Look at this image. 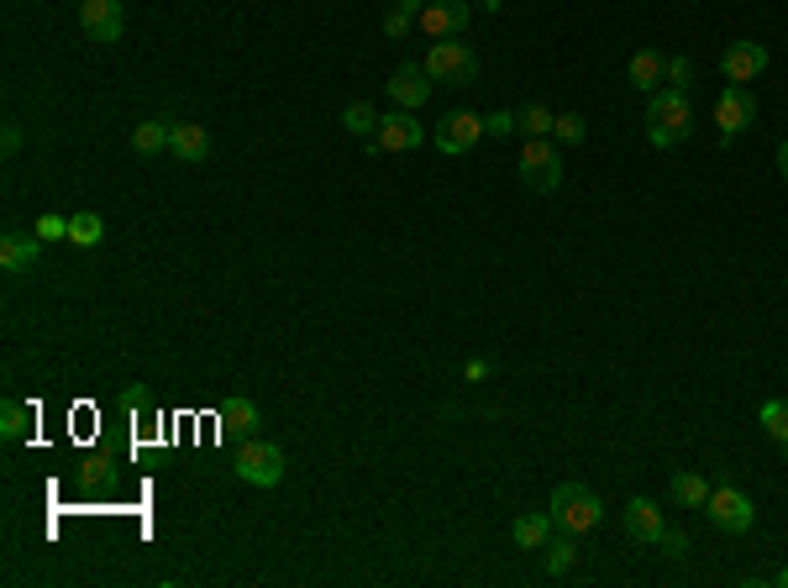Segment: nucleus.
<instances>
[{
  "instance_id": "20",
  "label": "nucleus",
  "mask_w": 788,
  "mask_h": 588,
  "mask_svg": "<svg viewBox=\"0 0 788 588\" xmlns=\"http://www.w3.org/2000/svg\"><path fill=\"white\" fill-rule=\"evenodd\" d=\"M552 531H557L552 510H547V515H521L515 525H510V536H515V546H521V552H542V546L552 542Z\"/></svg>"
},
{
  "instance_id": "10",
  "label": "nucleus",
  "mask_w": 788,
  "mask_h": 588,
  "mask_svg": "<svg viewBox=\"0 0 788 588\" xmlns=\"http://www.w3.org/2000/svg\"><path fill=\"white\" fill-rule=\"evenodd\" d=\"M79 32L90 43H121V32H126L121 0H79Z\"/></svg>"
},
{
  "instance_id": "25",
  "label": "nucleus",
  "mask_w": 788,
  "mask_h": 588,
  "mask_svg": "<svg viewBox=\"0 0 788 588\" xmlns=\"http://www.w3.org/2000/svg\"><path fill=\"white\" fill-rule=\"evenodd\" d=\"M342 126H347V137L374 142V132H379V111H374L368 100H353V106L342 111Z\"/></svg>"
},
{
  "instance_id": "28",
  "label": "nucleus",
  "mask_w": 788,
  "mask_h": 588,
  "mask_svg": "<svg viewBox=\"0 0 788 588\" xmlns=\"http://www.w3.org/2000/svg\"><path fill=\"white\" fill-rule=\"evenodd\" d=\"M100 236H106V221H100L96 211H74L69 215V242H79V247H96Z\"/></svg>"
},
{
  "instance_id": "40",
  "label": "nucleus",
  "mask_w": 788,
  "mask_h": 588,
  "mask_svg": "<svg viewBox=\"0 0 788 588\" xmlns=\"http://www.w3.org/2000/svg\"><path fill=\"white\" fill-rule=\"evenodd\" d=\"M478 5H484V11H500L504 0H478Z\"/></svg>"
},
{
  "instance_id": "15",
  "label": "nucleus",
  "mask_w": 788,
  "mask_h": 588,
  "mask_svg": "<svg viewBox=\"0 0 788 588\" xmlns=\"http://www.w3.org/2000/svg\"><path fill=\"white\" fill-rule=\"evenodd\" d=\"M763 69H767V47L763 43H731L725 53H720V74H725V85H752Z\"/></svg>"
},
{
  "instance_id": "2",
  "label": "nucleus",
  "mask_w": 788,
  "mask_h": 588,
  "mask_svg": "<svg viewBox=\"0 0 788 588\" xmlns=\"http://www.w3.org/2000/svg\"><path fill=\"white\" fill-rule=\"evenodd\" d=\"M552 520H557V531H568V536H589L599 520H604V504L589 484H557L552 489Z\"/></svg>"
},
{
  "instance_id": "34",
  "label": "nucleus",
  "mask_w": 788,
  "mask_h": 588,
  "mask_svg": "<svg viewBox=\"0 0 788 588\" xmlns=\"http://www.w3.org/2000/svg\"><path fill=\"white\" fill-rule=\"evenodd\" d=\"M668 85H673V90H689V85H693V58H684V53H678V58H668Z\"/></svg>"
},
{
  "instance_id": "9",
  "label": "nucleus",
  "mask_w": 788,
  "mask_h": 588,
  "mask_svg": "<svg viewBox=\"0 0 788 588\" xmlns=\"http://www.w3.org/2000/svg\"><path fill=\"white\" fill-rule=\"evenodd\" d=\"M426 142V126L415 121V111H389V117H379V132H374V147L379 153H415Z\"/></svg>"
},
{
  "instance_id": "13",
  "label": "nucleus",
  "mask_w": 788,
  "mask_h": 588,
  "mask_svg": "<svg viewBox=\"0 0 788 588\" xmlns=\"http://www.w3.org/2000/svg\"><path fill=\"white\" fill-rule=\"evenodd\" d=\"M621 525H625V536H631L636 546H657L663 542V504H657V499H646V495H636L621 510Z\"/></svg>"
},
{
  "instance_id": "16",
  "label": "nucleus",
  "mask_w": 788,
  "mask_h": 588,
  "mask_svg": "<svg viewBox=\"0 0 788 588\" xmlns=\"http://www.w3.org/2000/svg\"><path fill=\"white\" fill-rule=\"evenodd\" d=\"M215 421H221V436L226 442H247V436H258V404L247 400V395H232V400H221V410H215Z\"/></svg>"
},
{
  "instance_id": "29",
  "label": "nucleus",
  "mask_w": 788,
  "mask_h": 588,
  "mask_svg": "<svg viewBox=\"0 0 788 588\" xmlns=\"http://www.w3.org/2000/svg\"><path fill=\"white\" fill-rule=\"evenodd\" d=\"M584 132H589V121L578 117V111H568V117H557V121H552V137H557V142H568V147H574V142H584Z\"/></svg>"
},
{
  "instance_id": "41",
  "label": "nucleus",
  "mask_w": 788,
  "mask_h": 588,
  "mask_svg": "<svg viewBox=\"0 0 788 588\" xmlns=\"http://www.w3.org/2000/svg\"><path fill=\"white\" fill-rule=\"evenodd\" d=\"M778 588H788V567H784V573H778Z\"/></svg>"
},
{
  "instance_id": "32",
  "label": "nucleus",
  "mask_w": 788,
  "mask_h": 588,
  "mask_svg": "<svg viewBox=\"0 0 788 588\" xmlns=\"http://www.w3.org/2000/svg\"><path fill=\"white\" fill-rule=\"evenodd\" d=\"M663 557H673V563H684V557H689V536H684V531H673V525H663Z\"/></svg>"
},
{
  "instance_id": "36",
  "label": "nucleus",
  "mask_w": 788,
  "mask_h": 588,
  "mask_svg": "<svg viewBox=\"0 0 788 588\" xmlns=\"http://www.w3.org/2000/svg\"><path fill=\"white\" fill-rule=\"evenodd\" d=\"M0 147H5V153H16V147H22V126H16L11 117H5V132H0Z\"/></svg>"
},
{
  "instance_id": "27",
  "label": "nucleus",
  "mask_w": 788,
  "mask_h": 588,
  "mask_svg": "<svg viewBox=\"0 0 788 588\" xmlns=\"http://www.w3.org/2000/svg\"><path fill=\"white\" fill-rule=\"evenodd\" d=\"M552 111L547 106H542V100H531V106H521V111H515V126H521L525 137H552Z\"/></svg>"
},
{
  "instance_id": "19",
  "label": "nucleus",
  "mask_w": 788,
  "mask_h": 588,
  "mask_svg": "<svg viewBox=\"0 0 788 588\" xmlns=\"http://www.w3.org/2000/svg\"><path fill=\"white\" fill-rule=\"evenodd\" d=\"M625 79H631L642 95H657L663 90V79H668V58H663L657 47H636L631 64H625Z\"/></svg>"
},
{
  "instance_id": "21",
  "label": "nucleus",
  "mask_w": 788,
  "mask_h": 588,
  "mask_svg": "<svg viewBox=\"0 0 788 588\" xmlns=\"http://www.w3.org/2000/svg\"><path fill=\"white\" fill-rule=\"evenodd\" d=\"M668 499L678 504V510H704V499H710V484H704L699 473L678 468V473H673V484H668Z\"/></svg>"
},
{
  "instance_id": "14",
  "label": "nucleus",
  "mask_w": 788,
  "mask_h": 588,
  "mask_svg": "<svg viewBox=\"0 0 788 588\" xmlns=\"http://www.w3.org/2000/svg\"><path fill=\"white\" fill-rule=\"evenodd\" d=\"M121 489V468L111 452H90L85 463H79V495L85 499H111Z\"/></svg>"
},
{
  "instance_id": "17",
  "label": "nucleus",
  "mask_w": 788,
  "mask_h": 588,
  "mask_svg": "<svg viewBox=\"0 0 788 588\" xmlns=\"http://www.w3.org/2000/svg\"><path fill=\"white\" fill-rule=\"evenodd\" d=\"M37 258H43V236L32 232H16V226H11V232L0 236V268H5V274H26V268H37Z\"/></svg>"
},
{
  "instance_id": "11",
  "label": "nucleus",
  "mask_w": 788,
  "mask_h": 588,
  "mask_svg": "<svg viewBox=\"0 0 788 588\" xmlns=\"http://www.w3.org/2000/svg\"><path fill=\"white\" fill-rule=\"evenodd\" d=\"M436 90V79L426 74V64H400V69L389 74V100L400 106V111H421Z\"/></svg>"
},
{
  "instance_id": "30",
  "label": "nucleus",
  "mask_w": 788,
  "mask_h": 588,
  "mask_svg": "<svg viewBox=\"0 0 788 588\" xmlns=\"http://www.w3.org/2000/svg\"><path fill=\"white\" fill-rule=\"evenodd\" d=\"M515 132H521V126H515V111H489V117H484V137H515Z\"/></svg>"
},
{
  "instance_id": "23",
  "label": "nucleus",
  "mask_w": 788,
  "mask_h": 588,
  "mask_svg": "<svg viewBox=\"0 0 788 588\" xmlns=\"http://www.w3.org/2000/svg\"><path fill=\"white\" fill-rule=\"evenodd\" d=\"M0 436H5V442H26V436H32V404H22V400L0 404Z\"/></svg>"
},
{
  "instance_id": "24",
  "label": "nucleus",
  "mask_w": 788,
  "mask_h": 588,
  "mask_svg": "<svg viewBox=\"0 0 788 588\" xmlns=\"http://www.w3.org/2000/svg\"><path fill=\"white\" fill-rule=\"evenodd\" d=\"M757 421H763L767 442H773V447L788 457V400H767L763 410H757Z\"/></svg>"
},
{
  "instance_id": "3",
  "label": "nucleus",
  "mask_w": 788,
  "mask_h": 588,
  "mask_svg": "<svg viewBox=\"0 0 788 588\" xmlns=\"http://www.w3.org/2000/svg\"><path fill=\"white\" fill-rule=\"evenodd\" d=\"M237 478L242 484H253V489H274V484H285V447L279 442H263V436H247L237 442Z\"/></svg>"
},
{
  "instance_id": "5",
  "label": "nucleus",
  "mask_w": 788,
  "mask_h": 588,
  "mask_svg": "<svg viewBox=\"0 0 788 588\" xmlns=\"http://www.w3.org/2000/svg\"><path fill=\"white\" fill-rule=\"evenodd\" d=\"M704 515H710V525H715L720 536H746L752 520H757V510H752V499L741 495L736 484H710Z\"/></svg>"
},
{
  "instance_id": "1",
  "label": "nucleus",
  "mask_w": 788,
  "mask_h": 588,
  "mask_svg": "<svg viewBox=\"0 0 788 588\" xmlns=\"http://www.w3.org/2000/svg\"><path fill=\"white\" fill-rule=\"evenodd\" d=\"M693 132V106H689V90H657L646 95V142L652 147H678L689 142Z\"/></svg>"
},
{
  "instance_id": "7",
  "label": "nucleus",
  "mask_w": 788,
  "mask_h": 588,
  "mask_svg": "<svg viewBox=\"0 0 788 588\" xmlns=\"http://www.w3.org/2000/svg\"><path fill=\"white\" fill-rule=\"evenodd\" d=\"M478 137H484V117L478 111H447V117L431 126V142H436V153H447V158H463V153H474Z\"/></svg>"
},
{
  "instance_id": "38",
  "label": "nucleus",
  "mask_w": 788,
  "mask_h": 588,
  "mask_svg": "<svg viewBox=\"0 0 788 588\" xmlns=\"http://www.w3.org/2000/svg\"><path fill=\"white\" fill-rule=\"evenodd\" d=\"M395 5H400V11H410V16H421V11H426L431 0H395Z\"/></svg>"
},
{
  "instance_id": "39",
  "label": "nucleus",
  "mask_w": 788,
  "mask_h": 588,
  "mask_svg": "<svg viewBox=\"0 0 788 588\" xmlns=\"http://www.w3.org/2000/svg\"><path fill=\"white\" fill-rule=\"evenodd\" d=\"M778 174H784V185H788V142L778 147Z\"/></svg>"
},
{
  "instance_id": "6",
  "label": "nucleus",
  "mask_w": 788,
  "mask_h": 588,
  "mask_svg": "<svg viewBox=\"0 0 788 588\" xmlns=\"http://www.w3.org/2000/svg\"><path fill=\"white\" fill-rule=\"evenodd\" d=\"M521 185L536 189V195H552V189L563 185V153H557L547 137H525V147H521Z\"/></svg>"
},
{
  "instance_id": "26",
  "label": "nucleus",
  "mask_w": 788,
  "mask_h": 588,
  "mask_svg": "<svg viewBox=\"0 0 788 588\" xmlns=\"http://www.w3.org/2000/svg\"><path fill=\"white\" fill-rule=\"evenodd\" d=\"M574 557H578V536H557V542H547V578H568L574 573Z\"/></svg>"
},
{
  "instance_id": "18",
  "label": "nucleus",
  "mask_w": 788,
  "mask_h": 588,
  "mask_svg": "<svg viewBox=\"0 0 788 588\" xmlns=\"http://www.w3.org/2000/svg\"><path fill=\"white\" fill-rule=\"evenodd\" d=\"M168 153H174L179 164H206V158H211V132H206L200 121H174Z\"/></svg>"
},
{
  "instance_id": "35",
  "label": "nucleus",
  "mask_w": 788,
  "mask_h": 588,
  "mask_svg": "<svg viewBox=\"0 0 788 588\" xmlns=\"http://www.w3.org/2000/svg\"><path fill=\"white\" fill-rule=\"evenodd\" d=\"M410 22H415V16H410V11H400V5H395V11L384 16V37H406V32H410Z\"/></svg>"
},
{
  "instance_id": "33",
  "label": "nucleus",
  "mask_w": 788,
  "mask_h": 588,
  "mask_svg": "<svg viewBox=\"0 0 788 588\" xmlns=\"http://www.w3.org/2000/svg\"><path fill=\"white\" fill-rule=\"evenodd\" d=\"M37 236H43V242H64V236H69V215H37Z\"/></svg>"
},
{
  "instance_id": "12",
  "label": "nucleus",
  "mask_w": 788,
  "mask_h": 588,
  "mask_svg": "<svg viewBox=\"0 0 788 588\" xmlns=\"http://www.w3.org/2000/svg\"><path fill=\"white\" fill-rule=\"evenodd\" d=\"M468 16H474L468 0H431L426 11L415 16V26L436 43V37H463V32H468Z\"/></svg>"
},
{
  "instance_id": "22",
  "label": "nucleus",
  "mask_w": 788,
  "mask_h": 588,
  "mask_svg": "<svg viewBox=\"0 0 788 588\" xmlns=\"http://www.w3.org/2000/svg\"><path fill=\"white\" fill-rule=\"evenodd\" d=\"M168 132H174V121H137L132 126V147L143 158H158V153H168Z\"/></svg>"
},
{
  "instance_id": "31",
  "label": "nucleus",
  "mask_w": 788,
  "mask_h": 588,
  "mask_svg": "<svg viewBox=\"0 0 788 588\" xmlns=\"http://www.w3.org/2000/svg\"><path fill=\"white\" fill-rule=\"evenodd\" d=\"M116 404L126 410V415H137V410H147V404H153V389H147V384H126V389L116 395Z\"/></svg>"
},
{
  "instance_id": "37",
  "label": "nucleus",
  "mask_w": 788,
  "mask_h": 588,
  "mask_svg": "<svg viewBox=\"0 0 788 588\" xmlns=\"http://www.w3.org/2000/svg\"><path fill=\"white\" fill-rule=\"evenodd\" d=\"M478 378H489V363H484V357H474V363H468V384H478Z\"/></svg>"
},
{
  "instance_id": "4",
  "label": "nucleus",
  "mask_w": 788,
  "mask_h": 588,
  "mask_svg": "<svg viewBox=\"0 0 788 588\" xmlns=\"http://www.w3.org/2000/svg\"><path fill=\"white\" fill-rule=\"evenodd\" d=\"M426 74L436 79V85H474L478 79V53L468 43H457V37H436V43L426 47Z\"/></svg>"
},
{
  "instance_id": "8",
  "label": "nucleus",
  "mask_w": 788,
  "mask_h": 588,
  "mask_svg": "<svg viewBox=\"0 0 788 588\" xmlns=\"http://www.w3.org/2000/svg\"><path fill=\"white\" fill-rule=\"evenodd\" d=\"M757 121V100L746 85H725L715 95V126H720V142H736L746 126Z\"/></svg>"
}]
</instances>
